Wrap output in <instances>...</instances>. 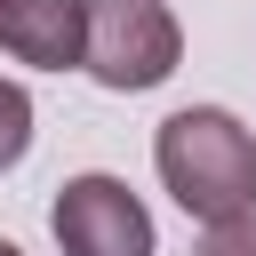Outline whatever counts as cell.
Listing matches in <instances>:
<instances>
[{
  "instance_id": "cell-1",
  "label": "cell",
  "mask_w": 256,
  "mask_h": 256,
  "mask_svg": "<svg viewBox=\"0 0 256 256\" xmlns=\"http://www.w3.org/2000/svg\"><path fill=\"white\" fill-rule=\"evenodd\" d=\"M152 168H160V184L176 192V208L200 216V224L256 216V136H248L224 104H184V112H168L160 136H152Z\"/></svg>"
},
{
  "instance_id": "cell-2",
  "label": "cell",
  "mask_w": 256,
  "mask_h": 256,
  "mask_svg": "<svg viewBox=\"0 0 256 256\" xmlns=\"http://www.w3.org/2000/svg\"><path fill=\"white\" fill-rule=\"evenodd\" d=\"M184 56V32L160 0H88V40H80V64L96 72V88L112 96H144L176 72Z\"/></svg>"
},
{
  "instance_id": "cell-3",
  "label": "cell",
  "mask_w": 256,
  "mask_h": 256,
  "mask_svg": "<svg viewBox=\"0 0 256 256\" xmlns=\"http://www.w3.org/2000/svg\"><path fill=\"white\" fill-rule=\"evenodd\" d=\"M64 256H152V216L120 176H72L48 208Z\"/></svg>"
},
{
  "instance_id": "cell-4",
  "label": "cell",
  "mask_w": 256,
  "mask_h": 256,
  "mask_svg": "<svg viewBox=\"0 0 256 256\" xmlns=\"http://www.w3.org/2000/svg\"><path fill=\"white\" fill-rule=\"evenodd\" d=\"M80 40H88V0H0V48L16 64L64 72L80 64Z\"/></svg>"
},
{
  "instance_id": "cell-5",
  "label": "cell",
  "mask_w": 256,
  "mask_h": 256,
  "mask_svg": "<svg viewBox=\"0 0 256 256\" xmlns=\"http://www.w3.org/2000/svg\"><path fill=\"white\" fill-rule=\"evenodd\" d=\"M32 152V96L16 80H0V168H16Z\"/></svg>"
},
{
  "instance_id": "cell-6",
  "label": "cell",
  "mask_w": 256,
  "mask_h": 256,
  "mask_svg": "<svg viewBox=\"0 0 256 256\" xmlns=\"http://www.w3.org/2000/svg\"><path fill=\"white\" fill-rule=\"evenodd\" d=\"M192 256H256V216H232V224H208Z\"/></svg>"
},
{
  "instance_id": "cell-7",
  "label": "cell",
  "mask_w": 256,
  "mask_h": 256,
  "mask_svg": "<svg viewBox=\"0 0 256 256\" xmlns=\"http://www.w3.org/2000/svg\"><path fill=\"white\" fill-rule=\"evenodd\" d=\"M0 256H24V248H16V240H0Z\"/></svg>"
}]
</instances>
